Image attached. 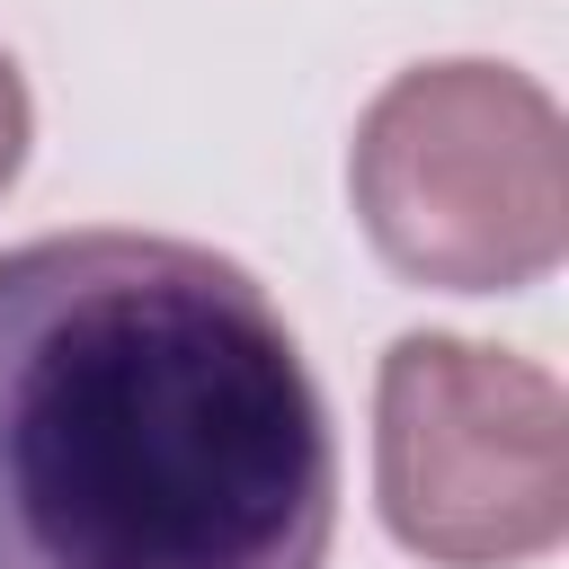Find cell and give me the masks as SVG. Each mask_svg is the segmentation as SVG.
Returning a JSON list of instances; mask_svg holds the SVG:
<instances>
[{
  "label": "cell",
  "instance_id": "obj_2",
  "mask_svg": "<svg viewBox=\"0 0 569 569\" xmlns=\"http://www.w3.org/2000/svg\"><path fill=\"white\" fill-rule=\"evenodd\" d=\"M373 258L436 293H525L569 249V124L516 62H409L347 142Z\"/></svg>",
  "mask_w": 569,
  "mask_h": 569
},
{
  "label": "cell",
  "instance_id": "obj_1",
  "mask_svg": "<svg viewBox=\"0 0 569 569\" xmlns=\"http://www.w3.org/2000/svg\"><path fill=\"white\" fill-rule=\"evenodd\" d=\"M338 445L276 293L169 231L0 249V569H329Z\"/></svg>",
  "mask_w": 569,
  "mask_h": 569
},
{
  "label": "cell",
  "instance_id": "obj_4",
  "mask_svg": "<svg viewBox=\"0 0 569 569\" xmlns=\"http://www.w3.org/2000/svg\"><path fill=\"white\" fill-rule=\"evenodd\" d=\"M27 142H36V98H27V71L0 44V187L27 169Z\"/></svg>",
  "mask_w": 569,
  "mask_h": 569
},
{
  "label": "cell",
  "instance_id": "obj_3",
  "mask_svg": "<svg viewBox=\"0 0 569 569\" xmlns=\"http://www.w3.org/2000/svg\"><path fill=\"white\" fill-rule=\"evenodd\" d=\"M373 498L436 569H516L569 533V391L507 347L409 329L373 373Z\"/></svg>",
  "mask_w": 569,
  "mask_h": 569
}]
</instances>
